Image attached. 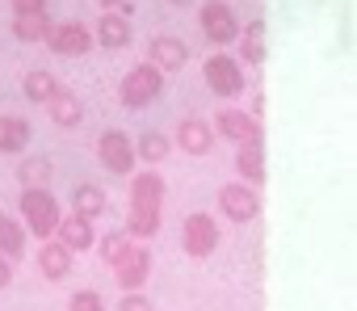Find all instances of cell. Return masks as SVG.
<instances>
[{"label": "cell", "instance_id": "6da1fadb", "mask_svg": "<svg viewBox=\"0 0 357 311\" xmlns=\"http://www.w3.org/2000/svg\"><path fill=\"white\" fill-rule=\"evenodd\" d=\"M160 93H164V72H160L155 63H135V68L122 76V84H118V101H122L126 109H143V105H151Z\"/></svg>", "mask_w": 357, "mask_h": 311}, {"label": "cell", "instance_id": "7a4b0ae2", "mask_svg": "<svg viewBox=\"0 0 357 311\" xmlns=\"http://www.w3.org/2000/svg\"><path fill=\"white\" fill-rule=\"evenodd\" d=\"M59 198L51 190H22V219L26 227L38 236V240H51L55 236V223H59Z\"/></svg>", "mask_w": 357, "mask_h": 311}, {"label": "cell", "instance_id": "3957f363", "mask_svg": "<svg viewBox=\"0 0 357 311\" xmlns=\"http://www.w3.org/2000/svg\"><path fill=\"white\" fill-rule=\"evenodd\" d=\"M198 26H202L211 47H231L236 34H240V17H236V9L227 5V0H206V5L198 9Z\"/></svg>", "mask_w": 357, "mask_h": 311}, {"label": "cell", "instance_id": "277c9868", "mask_svg": "<svg viewBox=\"0 0 357 311\" xmlns=\"http://www.w3.org/2000/svg\"><path fill=\"white\" fill-rule=\"evenodd\" d=\"M181 248L194 261H206L219 248V223H215V215H206V211L185 215V223H181Z\"/></svg>", "mask_w": 357, "mask_h": 311}, {"label": "cell", "instance_id": "5b68a950", "mask_svg": "<svg viewBox=\"0 0 357 311\" xmlns=\"http://www.w3.org/2000/svg\"><path fill=\"white\" fill-rule=\"evenodd\" d=\"M43 43L55 55H63V59H80V55L93 51V30L84 22H51V30H47Z\"/></svg>", "mask_w": 357, "mask_h": 311}, {"label": "cell", "instance_id": "8992f818", "mask_svg": "<svg viewBox=\"0 0 357 311\" xmlns=\"http://www.w3.org/2000/svg\"><path fill=\"white\" fill-rule=\"evenodd\" d=\"M202 76H206V84H211V93L215 97H223V101H231V97H240L244 93V72H240V59H231V55H211L206 63H202Z\"/></svg>", "mask_w": 357, "mask_h": 311}, {"label": "cell", "instance_id": "52a82bcc", "mask_svg": "<svg viewBox=\"0 0 357 311\" xmlns=\"http://www.w3.org/2000/svg\"><path fill=\"white\" fill-rule=\"evenodd\" d=\"M114 278L118 290H143L151 282V248H143V240H130V248L114 261Z\"/></svg>", "mask_w": 357, "mask_h": 311}, {"label": "cell", "instance_id": "ba28073f", "mask_svg": "<svg viewBox=\"0 0 357 311\" xmlns=\"http://www.w3.org/2000/svg\"><path fill=\"white\" fill-rule=\"evenodd\" d=\"M219 211L231 223H252L261 215V194L252 185H244V181H231V185L219 190Z\"/></svg>", "mask_w": 357, "mask_h": 311}, {"label": "cell", "instance_id": "9c48e42d", "mask_svg": "<svg viewBox=\"0 0 357 311\" xmlns=\"http://www.w3.org/2000/svg\"><path fill=\"white\" fill-rule=\"evenodd\" d=\"M97 160H101V169L126 177V173L135 169V139L122 135V130H105V135L97 139Z\"/></svg>", "mask_w": 357, "mask_h": 311}, {"label": "cell", "instance_id": "30bf717a", "mask_svg": "<svg viewBox=\"0 0 357 311\" xmlns=\"http://www.w3.org/2000/svg\"><path fill=\"white\" fill-rule=\"evenodd\" d=\"M130 38H135V30H130V22H126V9H105V13L97 17V30H93V43H97V47H105V51H126Z\"/></svg>", "mask_w": 357, "mask_h": 311}, {"label": "cell", "instance_id": "8fae6325", "mask_svg": "<svg viewBox=\"0 0 357 311\" xmlns=\"http://www.w3.org/2000/svg\"><path fill=\"white\" fill-rule=\"evenodd\" d=\"M55 240L68 248V252H89L93 244H97V232H93V219H84V215H59V223H55Z\"/></svg>", "mask_w": 357, "mask_h": 311}, {"label": "cell", "instance_id": "7c38bea8", "mask_svg": "<svg viewBox=\"0 0 357 311\" xmlns=\"http://www.w3.org/2000/svg\"><path fill=\"white\" fill-rule=\"evenodd\" d=\"M147 63H155L160 72H181L190 63V47L176 34H155L151 47H147Z\"/></svg>", "mask_w": 357, "mask_h": 311}, {"label": "cell", "instance_id": "4fadbf2b", "mask_svg": "<svg viewBox=\"0 0 357 311\" xmlns=\"http://www.w3.org/2000/svg\"><path fill=\"white\" fill-rule=\"evenodd\" d=\"M176 147H181L185 156H211L215 151V130L206 118H181V126H176Z\"/></svg>", "mask_w": 357, "mask_h": 311}, {"label": "cell", "instance_id": "5bb4252c", "mask_svg": "<svg viewBox=\"0 0 357 311\" xmlns=\"http://www.w3.org/2000/svg\"><path fill=\"white\" fill-rule=\"evenodd\" d=\"M211 130H215V135H223V139H231V143L261 139V122H257L252 114H244V109H223V114L211 122Z\"/></svg>", "mask_w": 357, "mask_h": 311}, {"label": "cell", "instance_id": "9a60e30c", "mask_svg": "<svg viewBox=\"0 0 357 311\" xmlns=\"http://www.w3.org/2000/svg\"><path fill=\"white\" fill-rule=\"evenodd\" d=\"M236 173H240V181L252 185V190L265 185V147H261V139L240 143V151H236Z\"/></svg>", "mask_w": 357, "mask_h": 311}, {"label": "cell", "instance_id": "2e32d148", "mask_svg": "<svg viewBox=\"0 0 357 311\" xmlns=\"http://www.w3.org/2000/svg\"><path fill=\"white\" fill-rule=\"evenodd\" d=\"M47 109H51V122H55L59 130H76V126L84 122V101H80L76 93H68V89H59V93L47 101Z\"/></svg>", "mask_w": 357, "mask_h": 311}, {"label": "cell", "instance_id": "e0dca14e", "mask_svg": "<svg viewBox=\"0 0 357 311\" xmlns=\"http://www.w3.org/2000/svg\"><path fill=\"white\" fill-rule=\"evenodd\" d=\"M30 135H34L30 118H22V114H0V156L22 151L30 143Z\"/></svg>", "mask_w": 357, "mask_h": 311}, {"label": "cell", "instance_id": "ac0fdd59", "mask_svg": "<svg viewBox=\"0 0 357 311\" xmlns=\"http://www.w3.org/2000/svg\"><path fill=\"white\" fill-rule=\"evenodd\" d=\"M164 181L160 173H135L130 177V206H160L164 211Z\"/></svg>", "mask_w": 357, "mask_h": 311}, {"label": "cell", "instance_id": "d6986e66", "mask_svg": "<svg viewBox=\"0 0 357 311\" xmlns=\"http://www.w3.org/2000/svg\"><path fill=\"white\" fill-rule=\"evenodd\" d=\"M72 257H76V252H68L59 240H47V244L38 248V269H43V278H51V282L68 278V273H72Z\"/></svg>", "mask_w": 357, "mask_h": 311}, {"label": "cell", "instance_id": "ffe728a7", "mask_svg": "<svg viewBox=\"0 0 357 311\" xmlns=\"http://www.w3.org/2000/svg\"><path fill=\"white\" fill-rule=\"evenodd\" d=\"M236 38H240V59H244V63H252V68H261V63H265V55H269V51H265V22L257 17V22L240 26V34H236Z\"/></svg>", "mask_w": 357, "mask_h": 311}, {"label": "cell", "instance_id": "44dd1931", "mask_svg": "<svg viewBox=\"0 0 357 311\" xmlns=\"http://www.w3.org/2000/svg\"><path fill=\"white\" fill-rule=\"evenodd\" d=\"M0 257H9V261L26 257V227L5 211H0Z\"/></svg>", "mask_w": 357, "mask_h": 311}, {"label": "cell", "instance_id": "7402d4cb", "mask_svg": "<svg viewBox=\"0 0 357 311\" xmlns=\"http://www.w3.org/2000/svg\"><path fill=\"white\" fill-rule=\"evenodd\" d=\"M22 89H26V101H34V105H47L63 84L47 72V68H34V72H26V80H22Z\"/></svg>", "mask_w": 357, "mask_h": 311}, {"label": "cell", "instance_id": "603a6c76", "mask_svg": "<svg viewBox=\"0 0 357 311\" xmlns=\"http://www.w3.org/2000/svg\"><path fill=\"white\" fill-rule=\"evenodd\" d=\"M72 211H76V215H84V219L105 215V190H101V185H93V181H80V185L72 190Z\"/></svg>", "mask_w": 357, "mask_h": 311}, {"label": "cell", "instance_id": "cb8c5ba5", "mask_svg": "<svg viewBox=\"0 0 357 311\" xmlns=\"http://www.w3.org/2000/svg\"><path fill=\"white\" fill-rule=\"evenodd\" d=\"M160 206H130V215H126V236L130 240H151L155 232H160Z\"/></svg>", "mask_w": 357, "mask_h": 311}, {"label": "cell", "instance_id": "d4e9b609", "mask_svg": "<svg viewBox=\"0 0 357 311\" xmlns=\"http://www.w3.org/2000/svg\"><path fill=\"white\" fill-rule=\"evenodd\" d=\"M51 30V13H13V38L17 43H43Z\"/></svg>", "mask_w": 357, "mask_h": 311}, {"label": "cell", "instance_id": "484cf974", "mask_svg": "<svg viewBox=\"0 0 357 311\" xmlns=\"http://www.w3.org/2000/svg\"><path fill=\"white\" fill-rule=\"evenodd\" d=\"M17 181H22V190H47V181H51V160H47V156H30V160H22Z\"/></svg>", "mask_w": 357, "mask_h": 311}, {"label": "cell", "instance_id": "4316f807", "mask_svg": "<svg viewBox=\"0 0 357 311\" xmlns=\"http://www.w3.org/2000/svg\"><path fill=\"white\" fill-rule=\"evenodd\" d=\"M172 151V143L160 135V130H147V135H139L135 139V160H147V165H160L164 156Z\"/></svg>", "mask_w": 357, "mask_h": 311}, {"label": "cell", "instance_id": "83f0119b", "mask_svg": "<svg viewBox=\"0 0 357 311\" xmlns=\"http://www.w3.org/2000/svg\"><path fill=\"white\" fill-rule=\"evenodd\" d=\"M93 248L101 252V261H105V265H114V261L130 248V236H126V232H105V236H97V244H93Z\"/></svg>", "mask_w": 357, "mask_h": 311}, {"label": "cell", "instance_id": "f1b7e54d", "mask_svg": "<svg viewBox=\"0 0 357 311\" xmlns=\"http://www.w3.org/2000/svg\"><path fill=\"white\" fill-rule=\"evenodd\" d=\"M68 311H105V298L97 290H76L68 298Z\"/></svg>", "mask_w": 357, "mask_h": 311}, {"label": "cell", "instance_id": "f546056e", "mask_svg": "<svg viewBox=\"0 0 357 311\" xmlns=\"http://www.w3.org/2000/svg\"><path fill=\"white\" fill-rule=\"evenodd\" d=\"M118 311H155V307H151V298H147L143 290H122Z\"/></svg>", "mask_w": 357, "mask_h": 311}, {"label": "cell", "instance_id": "4dcf8cb0", "mask_svg": "<svg viewBox=\"0 0 357 311\" xmlns=\"http://www.w3.org/2000/svg\"><path fill=\"white\" fill-rule=\"evenodd\" d=\"M13 13H47V0H13Z\"/></svg>", "mask_w": 357, "mask_h": 311}, {"label": "cell", "instance_id": "1f68e13d", "mask_svg": "<svg viewBox=\"0 0 357 311\" xmlns=\"http://www.w3.org/2000/svg\"><path fill=\"white\" fill-rule=\"evenodd\" d=\"M9 282H13V261H9V257H0V290H5Z\"/></svg>", "mask_w": 357, "mask_h": 311}, {"label": "cell", "instance_id": "d6a6232c", "mask_svg": "<svg viewBox=\"0 0 357 311\" xmlns=\"http://www.w3.org/2000/svg\"><path fill=\"white\" fill-rule=\"evenodd\" d=\"M97 5H101V9H122L126 0H97Z\"/></svg>", "mask_w": 357, "mask_h": 311}]
</instances>
